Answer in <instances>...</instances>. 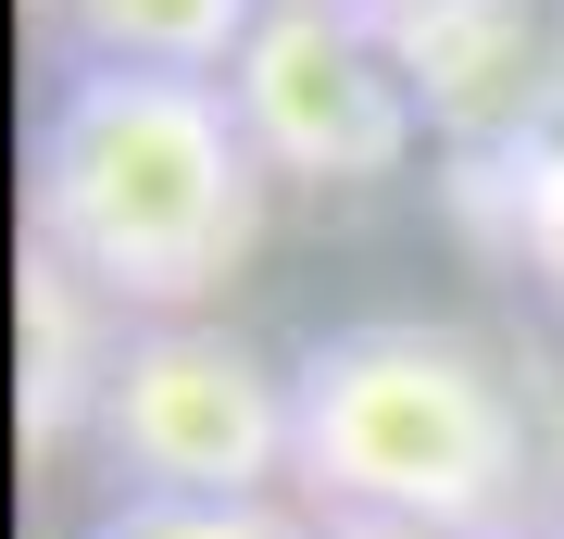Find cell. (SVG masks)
Returning a JSON list of instances; mask_svg holds the SVG:
<instances>
[{"mask_svg":"<svg viewBox=\"0 0 564 539\" xmlns=\"http://www.w3.org/2000/svg\"><path fill=\"white\" fill-rule=\"evenodd\" d=\"M339 13H364V25H402V13H426V0H339Z\"/></svg>","mask_w":564,"mask_h":539,"instance_id":"8fae6325","label":"cell"},{"mask_svg":"<svg viewBox=\"0 0 564 539\" xmlns=\"http://www.w3.org/2000/svg\"><path fill=\"white\" fill-rule=\"evenodd\" d=\"M452 226L502 263V277H527V289L564 314V88H552L527 126L452 151Z\"/></svg>","mask_w":564,"mask_h":539,"instance_id":"52a82bcc","label":"cell"},{"mask_svg":"<svg viewBox=\"0 0 564 539\" xmlns=\"http://www.w3.org/2000/svg\"><path fill=\"white\" fill-rule=\"evenodd\" d=\"M514 539H564V515H540V527H514Z\"/></svg>","mask_w":564,"mask_h":539,"instance_id":"7c38bea8","label":"cell"},{"mask_svg":"<svg viewBox=\"0 0 564 539\" xmlns=\"http://www.w3.org/2000/svg\"><path fill=\"white\" fill-rule=\"evenodd\" d=\"M540 477L527 377L452 314H351L289 352V489L314 515L514 539Z\"/></svg>","mask_w":564,"mask_h":539,"instance_id":"7a4b0ae2","label":"cell"},{"mask_svg":"<svg viewBox=\"0 0 564 539\" xmlns=\"http://www.w3.org/2000/svg\"><path fill=\"white\" fill-rule=\"evenodd\" d=\"M88 464L113 477V502H276V477H289V364L263 339H239L226 314L126 326Z\"/></svg>","mask_w":564,"mask_h":539,"instance_id":"3957f363","label":"cell"},{"mask_svg":"<svg viewBox=\"0 0 564 539\" xmlns=\"http://www.w3.org/2000/svg\"><path fill=\"white\" fill-rule=\"evenodd\" d=\"M113 364H126V314L76 277V263H51L25 239V263H13V440H25V464L88 452Z\"/></svg>","mask_w":564,"mask_h":539,"instance_id":"5b68a950","label":"cell"},{"mask_svg":"<svg viewBox=\"0 0 564 539\" xmlns=\"http://www.w3.org/2000/svg\"><path fill=\"white\" fill-rule=\"evenodd\" d=\"M314 539H452V527H402V515H314Z\"/></svg>","mask_w":564,"mask_h":539,"instance_id":"30bf717a","label":"cell"},{"mask_svg":"<svg viewBox=\"0 0 564 539\" xmlns=\"http://www.w3.org/2000/svg\"><path fill=\"white\" fill-rule=\"evenodd\" d=\"M263 176L226 76H139V63H63L25 139V239L76 263L126 326L214 314L226 277L263 251Z\"/></svg>","mask_w":564,"mask_h":539,"instance_id":"6da1fadb","label":"cell"},{"mask_svg":"<svg viewBox=\"0 0 564 539\" xmlns=\"http://www.w3.org/2000/svg\"><path fill=\"white\" fill-rule=\"evenodd\" d=\"M25 13H63V0H25Z\"/></svg>","mask_w":564,"mask_h":539,"instance_id":"4fadbf2b","label":"cell"},{"mask_svg":"<svg viewBox=\"0 0 564 539\" xmlns=\"http://www.w3.org/2000/svg\"><path fill=\"white\" fill-rule=\"evenodd\" d=\"M226 100H239L276 188H389L426 139V100L389 51V25L339 13V0H276Z\"/></svg>","mask_w":564,"mask_h":539,"instance_id":"277c9868","label":"cell"},{"mask_svg":"<svg viewBox=\"0 0 564 539\" xmlns=\"http://www.w3.org/2000/svg\"><path fill=\"white\" fill-rule=\"evenodd\" d=\"M389 51H402L426 126H440L452 151L527 126L564 88V76H540V0H426V13L389 25Z\"/></svg>","mask_w":564,"mask_h":539,"instance_id":"8992f818","label":"cell"},{"mask_svg":"<svg viewBox=\"0 0 564 539\" xmlns=\"http://www.w3.org/2000/svg\"><path fill=\"white\" fill-rule=\"evenodd\" d=\"M76 539H314L289 502H101Z\"/></svg>","mask_w":564,"mask_h":539,"instance_id":"9c48e42d","label":"cell"},{"mask_svg":"<svg viewBox=\"0 0 564 539\" xmlns=\"http://www.w3.org/2000/svg\"><path fill=\"white\" fill-rule=\"evenodd\" d=\"M276 0H63L76 63H139V76H239V51L263 39Z\"/></svg>","mask_w":564,"mask_h":539,"instance_id":"ba28073f","label":"cell"}]
</instances>
